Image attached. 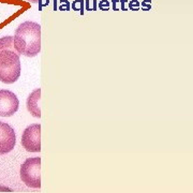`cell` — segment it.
I'll return each mask as SVG.
<instances>
[{
	"label": "cell",
	"mask_w": 193,
	"mask_h": 193,
	"mask_svg": "<svg viewBox=\"0 0 193 193\" xmlns=\"http://www.w3.org/2000/svg\"><path fill=\"white\" fill-rule=\"evenodd\" d=\"M21 179L29 188H41V158H29L21 166Z\"/></svg>",
	"instance_id": "3"
},
{
	"label": "cell",
	"mask_w": 193,
	"mask_h": 193,
	"mask_svg": "<svg viewBox=\"0 0 193 193\" xmlns=\"http://www.w3.org/2000/svg\"><path fill=\"white\" fill-rule=\"evenodd\" d=\"M16 144V134L13 128L6 122L0 121V154H9Z\"/></svg>",
	"instance_id": "6"
},
{
	"label": "cell",
	"mask_w": 193,
	"mask_h": 193,
	"mask_svg": "<svg viewBox=\"0 0 193 193\" xmlns=\"http://www.w3.org/2000/svg\"><path fill=\"white\" fill-rule=\"evenodd\" d=\"M40 103H41V88H37L29 95L27 99V109L33 117L37 118H41Z\"/></svg>",
	"instance_id": "7"
},
{
	"label": "cell",
	"mask_w": 193,
	"mask_h": 193,
	"mask_svg": "<svg viewBox=\"0 0 193 193\" xmlns=\"http://www.w3.org/2000/svg\"><path fill=\"white\" fill-rule=\"evenodd\" d=\"M28 1H30V2H35V3L39 2V0H28Z\"/></svg>",
	"instance_id": "9"
},
{
	"label": "cell",
	"mask_w": 193,
	"mask_h": 193,
	"mask_svg": "<svg viewBox=\"0 0 193 193\" xmlns=\"http://www.w3.org/2000/svg\"><path fill=\"white\" fill-rule=\"evenodd\" d=\"M21 145L29 152L41 151V125L33 123L25 129L21 136Z\"/></svg>",
	"instance_id": "4"
},
{
	"label": "cell",
	"mask_w": 193,
	"mask_h": 193,
	"mask_svg": "<svg viewBox=\"0 0 193 193\" xmlns=\"http://www.w3.org/2000/svg\"><path fill=\"white\" fill-rule=\"evenodd\" d=\"M19 101L15 93L10 90L0 89V116L11 117L18 111Z\"/></svg>",
	"instance_id": "5"
},
{
	"label": "cell",
	"mask_w": 193,
	"mask_h": 193,
	"mask_svg": "<svg viewBox=\"0 0 193 193\" xmlns=\"http://www.w3.org/2000/svg\"><path fill=\"white\" fill-rule=\"evenodd\" d=\"M2 49H14L13 37L7 35V37L0 38V50H2Z\"/></svg>",
	"instance_id": "8"
},
{
	"label": "cell",
	"mask_w": 193,
	"mask_h": 193,
	"mask_svg": "<svg viewBox=\"0 0 193 193\" xmlns=\"http://www.w3.org/2000/svg\"><path fill=\"white\" fill-rule=\"evenodd\" d=\"M21 60L14 49L0 50V82L13 84L21 76Z\"/></svg>",
	"instance_id": "2"
},
{
	"label": "cell",
	"mask_w": 193,
	"mask_h": 193,
	"mask_svg": "<svg viewBox=\"0 0 193 193\" xmlns=\"http://www.w3.org/2000/svg\"><path fill=\"white\" fill-rule=\"evenodd\" d=\"M13 44L18 55L37 56L41 52V26L30 21L21 23L15 31Z\"/></svg>",
	"instance_id": "1"
}]
</instances>
